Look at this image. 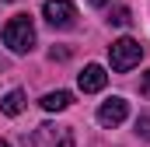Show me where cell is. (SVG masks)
Instances as JSON below:
<instances>
[{"mask_svg":"<svg viewBox=\"0 0 150 147\" xmlns=\"http://www.w3.org/2000/svg\"><path fill=\"white\" fill-rule=\"evenodd\" d=\"M4 46H7L11 53H18V56L32 53V46H35V25H32L28 14H14V18L4 25Z\"/></svg>","mask_w":150,"mask_h":147,"instance_id":"1","label":"cell"},{"mask_svg":"<svg viewBox=\"0 0 150 147\" xmlns=\"http://www.w3.org/2000/svg\"><path fill=\"white\" fill-rule=\"evenodd\" d=\"M140 60H143V46L136 39H129V35L115 39L112 46H108V63H112L115 74H126V70H133V67H140Z\"/></svg>","mask_w":150,"mask_h":147,"instance_id":"2","label":"cell"},{"mask_svg":"<svg viewBox=\"0 0 150 147\" xmlns=\"http://www.w3.org/2000/svg\"><path fill=\"white\" fill-rule=\"evenodd\" d=\"M42 14H45V21L52 28H74V21H77V7L70 0H45Z\"/></svg>","mask_w":150,"mask_h":147,"instance_id":"3","label":"cell"},{"mask_svg":"<svg viewBox=\"0 0 150 147\" xmlns=\"http://www.w3.org/2000/svg\"><path fill=\"white\" fill-rule=\"evenodd\" d=\"M126 116H129V102L115 95V98H108V102L98 109V123H101V126H119Z\"/></svg>","mask_w":150,"mask_h":147,"instance_id":"4","label":"cell"},{"mask_svg":"<svg viewBox=\"0 0 150 147\" xmlns=\"http://www.w3.org/2000/svg\"><path fill=\"white\" fill-rule=\"evenodd\" d=\"M77 84H80V91H84V95H94V91H101V88L108 84V74H105L101 63H87L84 74L77 77Z\"/></svg>","mask_w":150,"mask_h":147,"instance_id":"5","label":"cell"},{"mask_svg":"<svg viewBox=\"0 0 150 147\" xmlns=\"http://www.w3.org/2000/svg\"><path fill=\"white\" fill-rule=\"evenodd\" d=\"M70 102H74L70 91H49V95H42V109L45 112H63V109H70Z\"/></svg>","mask_w":150,"mask_h":147,"instance_id":"6","label":"cell"},{"mask_svg":"<svg viewBox=\"0 0 150 147\" xmlns=\"http://www.w3.org/2000/svg\"><path fill=\"white\" fill-rule=\"evenodd\" d=\"M0 109H4V116H18V112L25 109V91H21V88L7 91V95H4V102H0Z\"/></svg>","mask_w":150,"mask_h":147,"instance_id":"7","label":"cell"},{"mask_svg":"<svg viewBox=\"0 0 150 147\" xmlns=\"http://www.w3.org/2000/svg\"><path fill=\"white\" fill-rule=\"evenodd\" d=\"M133 21V14H129V7H115L112 14H108V25H119V28H126Z\"/></svg>","mask_w":150,"mask_h":147,"instance_id":"8","label":"cell"},{"mask_svg":"<svg viewBox=\"0 0 150 147\" xmlns=\"http://www.w3.org/2000/svg\"><path fill=\"white\" fill-rule=\"evenodd\" d=\"M136 137L150 140V116H140V119H136Z\"/></svg>","mask_w":150,"mask_h":147,"instance_id":"9","label":"cell"},{"mask_svg":"<svg viewBox=\"0 0 150 147\" xmlns=\"http://www.w3.org/2000/svg\"><path fill=\"white\" fill-rule=\"evenodd\" d=\"M140 95H143V98H150V70L140 77Z\"/></svg>","mask_w":150,"mask_h":147,"instance_id":"10","label":"cell"},{"mask_svg":"<svg viewBox=\"0 0 150 147\" xmlns=\"http://www.w3.org/2000/svg\"><path fill=\"white\" fill-rule=\"evenodd\" d=\"M49 56H52V60H67L70 53H67V49H49Z\"/></svg>","mask_w":150,"mask_h":147,"instance_id":"11","label":"cell"},{"mask_svg":"<svg viewBox=\"0 0 150 147\" xmlns=\"http://www.w3.org/2000/svg\"><path fill=\"white\" fill-rule=\"evenodd\" d=\"M56 147H74V137H63V140H59Z\"/></svg>","mask_w":150,"mask_h":147,"instance_id":"12","label":"cell"},{"mask_svg":"<svg viewBox=\"0 0 150 147\" xmlns=\"http://www.w3.org/2000/svg\"><path fill=\"white\" fill-rule=\"evenodd\" d=\"M91 4H94V7H105V4H108V0H91Z\"/></svg>","mask_w":150,"mask_h":147,"instance_id":"13","label":"cell"},{"mask_svg":"<svg viewBox=\"0 0 150 147\" xmlns=\"http://www.w3.org/2000/svg\"><path fill=\"white\" fill-rule=\"evenodd\" d=\"M0 147H11V144H7V140H0Z\"/></svg>","mask_w":150,"mask_h":147,"instance_id":"14","label":"cell"}]
</instances>
